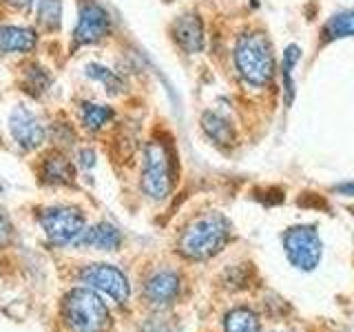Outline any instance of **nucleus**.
I'll return each mask as SVG.
<instances>
[{
    "label": "nucleus",
    "mask_w": 354,
    "mask_h": 332,
    "mask_svg": "<svg viewBox=\"0 0 354 332\" xmlns=\"http://www.w3.org/2000/svg\"><path fill=\"white\" fill-rule=\"evenodd\" d=\"M62 315L71 332H109L111 313L93 288H73L62 302Z\"/></svg>",
    "instance_id": "3"
},
{
    "label": "nucleus",
    "mask_w": 354,
    "mask_h": 332,
    "mask_svg": "<svg viewBox=\"0 0 354 332\" xmlns=\"http://www.w3.org/2000/svg\"><path fill=\"white\" fill-rule=\"evenodd\" d=\"M202 127L206 136L217 144L228 147V144L235 142V129H232V124L226 118H221L215 111H208V113L202 116Z\"/></svg>",
    "instance_id": "15"
},
{
    "label": "nucleus",
    "mask_w": 354,
    "mask_h": 332,
    "mask_svg": "<svg viewBox=\"0 0 354 332\" xmlns=\"http://www.w3.org/2000/svg\"><path fill=\"white\" fill-rule=\"evenodd\" d=\"M20 86H22V91L29 93L31 98H40L42 93H47V89L51 86V75L44 66L31 62L25 66V71H22Z\"/></svg>",
    "instance_id": "16"
},
{
    "label": "nucleus",
    "mask_w": 354,
    "mask_h": 332,
    "mask_svg": "<svg viewBox=\"0 0 354 332\" xmlns=\"http://www.w3.org/2000/svg\"><path fill=\"white\" fill-rule=\"evenodd\" d=\"M286 257L299 270H315L321 261V239L313 226H292L283 235Z\"/></svg>",
    "instance_id": "6"
},
{
    "label": "nucleus",
    "mask_w": 354,
    "mask_h": 332,
    "mask_svg": "<svg viewBox=\"0 0 354 332\" xmlns=\"http://www.w3.org/2000/svg\"><path fill=\"white\" fill-rule=\"evenodd\" d=\"M9 131H11V138H14V142L22 151H36L44 142V138H47V131H44L38 116L22 104H18L11 111Z\"/></svg>",
    "instance_id": "9"
},
{
    "label": "nucleus",
    "mask_w": 354,
    "mask_h": 332,
    "mask_svg": "<svg viewBox=\"0 0 354 332\" xmlns=\"http://www.w3.org/2000/svg\"><path fill=\"white\" fill-rule=\"evenodd\" d=\"M80 282L86 288H93L102 295L111 297L115 304H127V299L131 295L129 279L127 275L120 268L111 264H88L80 273Z\"/></svg>",
    "instance_id": "7"
},
{
    "label": "nucleus",
    "mask_w": 354,
    "mask_h": 332,
    "mask_svg": "<svg viewBox=\"0 0 354 332\" xmlns=\"http://www.w3.org/2000/svg\"><path fill=\"white\" fill-rule=\"evenodd\" d=\"M324 36L330 42L339 38H352L354 36V9L339 11V14L332 16L324 27Z\"/></svg>",
    "instance_id": "17"
},
{
    "label": "nucleus",
    "mask_w": 354,
    "mask_h": 332,
    "mask_svg": "<svg viewBox=\"0 0 354 332\" xmlns=\"http://www.w3.org/2000/svg\"><path fill=\"white\" fill-rule=\"evenodd\" d=\"M301 55V49L297 44H290L283 51V84H286V104H292L295 100V84H292V69Z\"/></svg>",
    "instance_id": "22"
},
{
    "label": "nucleus",
    "mask_w": 354,
    "mask_h": 332,
    "mask_svg": "<svg viewBox=\"0 0 354 332\" xmlns=\"http://www.w3.org/2000/svg\"><path fill=\"white\" fill-rule=\"evenodd\" d=\"M86 75L91 77V80H95V82H102L104 84V89L109 93H122V89H124V82H122V77L115 73V71H111V69H106V66H102V64H86Z\"/></svg>",
    "instance_id": "21"
},
{
    "label": "nucleus",
    "mask_w": 354,
    "mask_h": 332,
    "mask_svg": "<svg viewBox=\"0 0 354 332\" xmlns=\"http://www.w3.org/2000/svg\"><path fill=\"white\" fill-rule=\"evenodd\" d=\"M111 31V18L102 5L95 0H82L80 11H77V25L73 31V47L82 44H95L109 36Z\"/></svg>",
    "instance_id": "8"
},
{
    "label": "nucleus",
    "mask_w": 354,
    "mask_h": 332,
    "mask_svg": "<svg viewBox=\"0 0 354 332\" xmlns=\"http://www.w3.org/2000/svg\"><path fill=\"white\" fill-rule=\"evenodd\" d=\"M36 44L38 33L29 27H0V53H29Z\"/></svg>",
    "instance_id": "14"
},
{
    "label": "nucleus",
    "mask_w": 354,
    "mask_h": 332,
    "mask_svg": "<svg viewBox=\"0 0 354 332\" xmlns=\"http://www.w3.org/2000/svg\"><path fill=\"white\" fill-rule=\"evenodd\" d=\"M36 20L47 31H58L62 25V3L60 0H38Z\"/></svg>",
    "instance_id": "19"
},
{
    "label": "nucleus",
    "mask_w": 354,
    "mask_h": 332,
    "mask_svg": "<svg viewBox=\"0 0 354 332\" xmlns=\"http://www.w3.org/2000/svg\"><path fill=\"white\" fill-rule=\"evenodd\" d=\"M235 64L241 80L250 86H266L274 73L272 44L263 33H246L235 44Z\"/></svg>",
    "instance_id": "2"
},
{
    "label": "nucleus",
    "mask_w": 354,
    "mask_h": 332,
    "mask_svg": "<svg viewBox=\"0 0 354 332\" xmlns=\"http://www.w3.org/2000/svg\"><path fill=\"white\" fill-rule=\"evenodd\" d=\"M335 193H341L346 197H354V182H343L335 186Z\"/></svg>",
    "instance_id": "24"
},
{
    "label": "nucleus",
    "mask_w": 354,
    "mask_h": 332,
    "mask_svg": "<svg viewBox=\"0 0 354 332\" xmlns=\"http://www.w3.org/2000/svg\"><path fill=\"white\" fill-rule=\"evenodd\" d=\"M75 246H88L97 250H118L122 246V232L109 224V221H100V224L84 228L80 239L75 241Z\"/></svg>",
    "instance_id": "13"
},
{
    "label": "nucleus",
    "mask_w": 354,
    "mask_h": 332,
    "mask_svg": "<svg viewBox=\"0 0 354 332\" xmlns=\"http://www.w3.org/2000/svg\"><path fill=\"white\" fill-rule=\"evenodd\" d=\"M82 124L88 131H100L104 124H109L113 120V109L106 104H93V102H84L82 104Z\"/></svg>",
    "instance_id": "20"
},
{
    "label": "nucleus",
    "mask_w": 354,
    "mask_h": 332,
    "mask_svg": "<svg viewBox=\"0 0 354 332\" xmlns=\"http://www.w3.org/2000/svg\"><path fill=\"white\" fill-rule=\"evenodd\" d=\"M180 275L173 273V270H158L153 273L147 284H144V295L153 304V306H166L177 299L180 295Z\"/></svg>",
    "instance_id": "10"
},
{
    "label": "nucleus",
    "mask_w": 354,
    "mask_h": 332,
    "mask_svg": "<svg viewBox=\"0 0 354 332\" xmlns=\"http://www.w3.org/2000/svg\"><path fill=\"white\" fill-rule=\"evenodd\" d=\"M5 3H9L11 7H18V9H25L29 5H33L36 0H5Z\"/></svg>",
    "instance_id": "26"
},
{
    "label": "nucleus",
    "mask_w": 354,
    "mask_h": 332,
    "mask_svg": "<svg viewBox=\"0 0 354 332\" xmlns=\"http://www.w3.org/2000/svg\"><path fill=\"white\" fill-rule=\"evenodd\" d=\"M230 239V224L224 215L208 213L193 219L180 237V252L188 259H210Z\"/></svg>",
    "instance_id": "1"
},
{
    "label": "nucleus",
    "mask_w": 354,
    "mask_h": 332,
    "mask_svg": "<svg viewBox=\"0 0 354 332\" xmlns=\"http://www.w3.org/2000/svg\"><path fill=\"white\" fill-rule=\"evenodd\" d=\"M38 221L53 243L58 246H69L80 239L84 232V215L73 206H49L38 213Z\"/></svg>",
    "instance_id": "5"
},
{
    "label": "nucleus",
    "mask_w": 354,
    "mask_h": 332,
    "mask_svg": "<svg viewBox=\"0 0 354 332\" xmlns=\"http://www.w3.org/2000/svg\"><path fill=\"white\" fill-rule=\"evenodd\" d=\"M226 332H259V319L248 308L230 310L224 319Z\"/></svg>",
    "instance_id": "18"
},
{
    "label": "nucleus",
    "mask_w": 354,
    "mask_h": 332,
    "mask_svg": "<svg viewBox=\"0 0 354 332\" xmlns=\"http://www.w3.org/2000/svg\"><path fill=\"white\" fill-rule=\"evenodd\" d=\"M175 182V155L162 140H151L144 147L142 188L151 199H164Z\"/></svg>",
    "instance_id": "4"
},
{
    "label": "nucleus",
    "mask_w": 354,
    "mask_h": 332,
    "mask_svg": "<svg viewBox=\"0 0 354 332\" xmlns=\"http://www.w3.org/2000/svg\"><path fill=\"white\" fill-rule=\"evenodd\" d=\"M40 180L44 184H53V186H71L75 182V169L73 164L64 158L62 153L51 151L42 158L40 162Z\"/></svg>",
    "instance_id": "12"
},
{
    "label": "nucleus",
    "mask_w": 354,
    "mask_h": 332,
    "mask_svg": "<svg viewBox=\"0 0 354 332\" xmlns=\"http://www.w3.org/2000/svg\"><path fill=\"white\" fill-rule=\"evenodd\" d=\"M80 160H82V166H93L95 164V153L93 151H82Z\"/></svg>",
    "instance_id": "25"
},
{
    "label": "nucleus",
    "mask_w": 354,
    "mask_h": 332,
    "mask_svg": "<svg viewBox=\"0 0 354 332\" xmlns=\"http://www.w3.org/2000/svg\"><path fill=\"white\" fill-rule=\"evenodd\" d=\"M11 235H14V226H11L9 215L5 213V208H0V246L9 243Z\"/></svg>",
    "instance_id": "23"
},
{
    "label": "nucleus",
    "mask_w": 354,
    "mask_h": 332,
    "mask_svg": "<svg viewBox=\"0 0 354 332\" xmlns=\"http://www.w3.org/2000/svg\"><path fill=\"white\" fill-rule=\"evenodd\" d=\"M171 33L175 42L186 53H199L204 49V27H202V20L195 14H184L180 18H175Z\"/></svg>",
    "instance_id": "11"
}]
</instances>
